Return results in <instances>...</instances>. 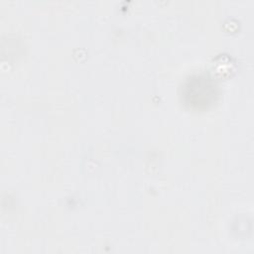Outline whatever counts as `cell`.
Instances as JSON below:
<instances>
[{
  "label": "cell",
  "mask_w": 254,
  "mask_h": 254,
  "mask_svg": "<svg viewBox=\"0 0 254 254\" xmlns=\"http://www.w3.org/2000/svg\"><path fill=\"white\" fill-rule=\"evenodd\" d=\"M186 103L192 107H207L215 101L216 84L208 76L196 75L188 79L184 87Z\"/></svg>",
  "instance_id": "obj_1"
}]
</instances>
